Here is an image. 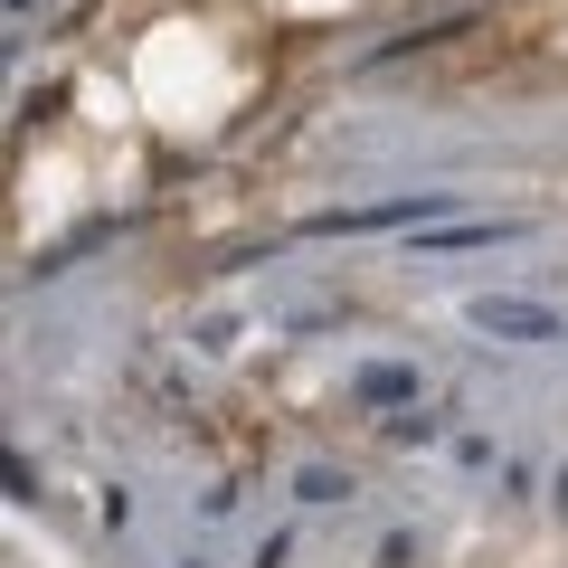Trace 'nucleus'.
Returning <instances> with one entry per match:
<instances>
[{"label":"nucleus","instance_id":"obj_1","mask_svg":"<svg viewBox=\"0 0 568 568\" xmlns=\"http://www.w3.org/2000/svg\"><path fill=\"white\" fill-rule=\"evenodd\" d=\"M465 323L493 342H559V304H530V294H474Z\"/></svg>","mask_w":568,"mask_h":568},{"label":"nucleus","instance_id":"obj_2","mask_svg":"<svg viewBox=\"0 0 568 568\" xmlns=\"http://www.w3.org/2000/svg\"><path fill=\"white\" fill-rule=\"evenodd\" d=\"M446 190H417V200H379V209H342V219H323V227H407V219H446Z\"/></svg>","mask_w":568,"mask_h":568},{"label":"nucleus","instance_id":"obj_3","mask_svg":"<svg viewBox=\"0 0 568 568\" xmlns=\"http://www.w3.org/2000/svg\"><path fill=\"white\" fill-rule=\"evenodd\" d=\"M351 398H361V407H417V369H398V361H369L361 379H351Z\"/></svg>","mask_w":568,"mask_h":568},{"label":"nucleus","instance_id":"obj_4","mask_svg":"<svg viewBox=\"0 0 568 568\" xmlns=\"http://www.w3.org/2000/svg\"><path fill=\"white\" fill-rule=\"evenodd\" d=\"M493 237H521L511 219H474V227H436L426 246H493Z\"/></svg>","mask_w":568,"mask_h":568},{"label":"nucleus","instance_id":"obj_5","mask_svg":"<svg viewBox=\"0 0 568 568\" xmlns=\"http://www.w3.org/2000/svg\"><path fill=\"white\" fill-rule=\"evenodd\" d=\"M294 493H304V503H351V474H332V465H304V474H294Z\"/></svg>","mask_w":568,"mask_h":568},{"label":"nucleus","instance_id":"obj_6","mask_svg":"<svg viewBox=\"0 0 568 568\" xmlns=\"http://www.w3.org/2000/svg\"><path fill=\"white\" fill-rule=\"evenodd\" d=\"M426 436H436V417H426V407H398V417H388V446H426Z\"/></svg>","mask_w":568,"mask_h":568},{"label":"nucleus","instance_id":"obj_7","mask_svg":"<svg viewBox=\"0 0 568 568\" xmlns=\"http://www.w3.org/2000/svg\"><path fill=\"white\" fill-rule=\"evenodd\" d=\"M559 511H568V465H559Z\"/></svg>","mask_w":568,"mask_h":568}]
</instances>
